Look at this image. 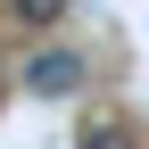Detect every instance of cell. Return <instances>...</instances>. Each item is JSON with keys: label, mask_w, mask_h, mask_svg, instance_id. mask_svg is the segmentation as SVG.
<instances>
[{"label": "cell", "mask_w": 149, "mask_h": 149, "mask_svg": "<svg viewBox=\"0 0 149 149\" xmlns=\"http://www.w3.org/2000/svg\"><path fill=\"white\" fill-rule=\"evenodd\" d=\"M83 91V58L74 50H33L25 58V100H74Z\"/></svg>", "instance_id": "1"}, {"label": "cell", "mask_w": 149, "mask_h": 149, "mask_svg": "<svg viewBox=\"0 0 149 149\" xmlns=\"http://www.w3.org/2000/svg\"><path fill=\"white\" fill-rule=\"evenodd\" d=\"M74 149H141V141H133V124L100 116V124H83V133H74Z\"/></svg>", "instance_id": "2"}, {"label": "cell", "mask_w": 149, "mask_h": 149, "mask_svg": "<svg viewBox=\"0 0 149 149\" xmlns=\"http://www.w3.org/2000/svg\"><path fill=\"white\" fill-rule=\"evenodd\" d=\"M8 17H17V25H58L66 0H8Z\"/></svg>", "instance_id": "3"}]
</instances>
